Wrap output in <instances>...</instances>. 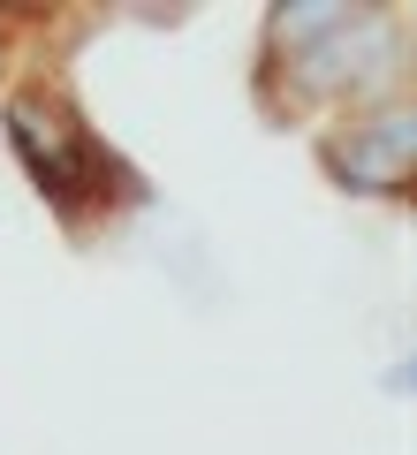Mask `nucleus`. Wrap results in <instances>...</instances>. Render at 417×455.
<instances>
[{
  "label": "nucleus",
  "mask_w": 417,
  "mask_h": 455,
  "mask_svg": "<svg viewBox=\"0 0 417 455\" xmlns=\"http://www.w3.org/2000/svg\"><path fill=\"white\" fill-rule=\"evenodd\" d=\"M8 145H16V160H23V175L38 182V197H46L53 212H68L76 220L84 205H107V190H114V175L122 167L107 160V152L84 137V122L68 107H53L46 92H23V99H8Z\"/></svg>",
  "instance_id": "f257e3e1"
},
{
  "label": "nucleus",
  "mask_w": 417,
  "mask_h": 455,
  "mask_svg": "<svg viewBox=\"0 0 417 455\" xmlns=\"http://www.w3.org/2000/svg\"><path fill=\"white\" fill-rule=\"evenodd\" d=\"M319 160H326V175H334L341 190H357V197H402L410 190V160H417V114L410 107L372 114L357 130L326 137Z\"/></svg>",
  "instance_id": "f03ea898"
},
{
  "label": "nucleus",
  "mask_w": 417,
  "mask_h": 455,
  "mask_svg": "<svg viewBox=\"0 0 417 455\" xmlns=\"http://www.w3.org/2000/svg\"><path fill=\"white\" fill-rule=\"evenodd\" d=\"M334 23H349V8H341V0H304V8H273L266 31H273V46H289V38H296V53H304V46H319Z\"/></svg>",
  "instance_id": "7ed1b4c3"
}]
</instances>
